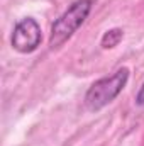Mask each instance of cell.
I'll return each instance as SVG.
<instances>
[{"label": "cell", "mask_w": 144, "mask_h": 146, "mask_svg": "<svg viewBox=\"0 0 144 146\" xmlns=\"http://www.w3.org/2000/svg\"><path fill=\"white\" fill-rule=\"evenodd\" d=\"M136 106H144V83L141 85V88L136 95Z\"/></svg>", "instance_id": "cell-5"}, {"label": "cell", "mask_w": 144, "mask_h": 146, "mask_svg": "<svg viewBox=\"0 0 144 146\" xmlns=\"http://www.w3.org/2000/svg\"><path fill=\"white\" fill-rule=\"evenodd\" d=\"M122 37H124V31L120 27H114V29H108V31L104 33L100 44H102L104 49H112V48L119 46V42L122 41Z\"/></svg>", "instance_id": "cell-4"}, {"label": "cell", "mask_w": 144, "mask_h": 146, "mask_svg": "<svg viewBox=\"0 0 144 146\" xmlns=\"http://www.w3.org/2000/svg\"><path fill=\"white\" fill-rule=\"evenodd\" d=\"M92 9H93V0H76V2H73L53 22L51 36H49V46L53 49L63 46L83 26V22L88 19Z\"/></svg>", "instance_id": "cell-1"}, {"label": "cell", "mask_w": 144, "mask_h": 146, "mask_svg": "<svg viewBox=\"0 0 144 146\" xmlns=\"http://www.w3.org/2000/svg\"><path fill=\"white\" fill-rule=\"evenodd\" d=\"M42 41V33H41V26L37 24L36 19L32 17H24L20 19L12 31V48L19 53H32L39 48Z\"/></svg>", "instance_id": "cell-3"}, {"label": "cell", "mask_w": 144, "mask_h": 146, "mask_svg": "<svg viewBox=\"0 0 144 146\" xmlns=\"http://www.w3.org/2000/svg\"><path fill=\"white\" fill-rule=\"evenodd\" d=\"M129 80V68L122 66L110 76L97 80L85 94V107L90 112H97V110L104 109L108 106L127 85Z\"/></svg>", "instance_id": "cell-2"}]
</instances>
